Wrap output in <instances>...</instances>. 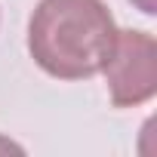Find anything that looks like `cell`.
<instances>
[{"label": "cell", "mask_w": 157, "mask_h": 157, "mask_svg": "<svg viewBox=\"0 0 157 157\" xmlns=\"http://www.w3.org/2000/svg\"><path fill=\"white\" fill-rule=\"evenodd\" d=\"M117 25L105 0H40L28 22V52L56 80L102 74Z\"/></svg>", "instance_id": "1"}, {"label": "cell", "mask_w": 157, "mask_h": 157, "mask_svg": "<svg viewBox=\"0 0 157 157\" xmlns=\"http://www.w3.org/2000/svg\"><path fill=\"white\" fill-rule=\"evenodd\" d=\"M114 108H139L157 96V43L148 31L117 28L111 56L102 68Z\"/></svg>", "instance_id": "2"}, {"label": "cell", "mask_w": 157, "mask_h": 157, "mask_svg": "<svg viewBox=\"0 0 157 157\" xmlns=\"http://www.w3.org/2000/svg\"><path fill=\"white\" fill-rule=\"evenodd\" d=\"M129 3L145 16H157V0H129Z\"/></svg>", "instance_id": "3"}]
</instances>
